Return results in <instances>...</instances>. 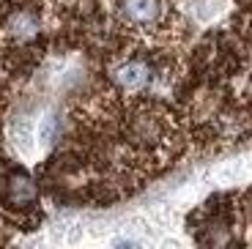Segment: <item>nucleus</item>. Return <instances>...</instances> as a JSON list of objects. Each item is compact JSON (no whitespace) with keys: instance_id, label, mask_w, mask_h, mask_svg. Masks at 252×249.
Returning a JSON list of instances; mask_svg holds the SVG:
<instances>
[{"instance_id":"f257e3e1","label":"nucleus","mask_w":252,"mask_h":249,"mask_svg":"<svg viewBox=\"0 0 252 249\" xmlns=\"http://www.w3.org/2000/svg\"><path fill=\"white\" fill-rule=\"evenodd\" d=\"M159 0H121V17L129 25H151L159 19Z\"/></svg>"},{"instance_id":"20e7f679","label":"nucleus","mask_w":252,"mask_h":249,"mask_svg":"<svg viewBox=\"0 0 252 249\" xmlns=\"http://www.w3.org/2000/svg\"><path fill=\"white\" fill-rule=\"evenodd\" d=\"M6 197L11 206L17 208H25L31 203H36V187L28 175H11L8 178V189H6Z\"/></svg>"},{"instance_id":"7ed1b4c3","label":"nucleus","mask_w":252,"mask_h":249,"mask_svg":"<svg viewBox=\"0 0 252 249\" xmlns=\"http://www.w3.org/2000/svg\"><path fill=\"white\" fill-rule=\"evenodd\" d=\"M6 33L11 38H17V41H28V38H33L38 33V17L33 11H25V8L14 11L6 22Z\"/></svg>"},{"instance_id":"f03ea898","label":"nucleus","mask_w":252,"mask_h":249,"mask_svg":"<svg viewBox=\"0 0 252 249\" xmlns=\"http://www.w3.org/2000/svg\"><path fill=\"white\" fill-rule=\"evenodd\" d=\"M115 82L126 91H143L148 82H151V69H148V63L143 61H126L124 66L115 69Z\"/></svg>"},{"instance_id":"39448f33","label":"nucleus","mask_w":252,"mask_h":249,"mask_svg":"<svg viewBox=\"0 0 252 249\" xmlns=\"http://www.w3.org/2000/svg\"><path fill=\"white\" fill-rule=\"evenodd\" d=\"M52 134H55V121L44 118V124H41V140H52Z\"/></svg>"}]
</instances>
